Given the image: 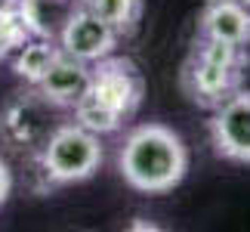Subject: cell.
<instances>
[{
    "instance_id": "30bf717a",
    "label": "cell",
    "mask_w": 250,
    "mask_h": 232,
    "mask_svg": "<svg viewBox=\"0 0 250 232\" xmlns=\"http://www.w3.org/2000/svg\"><path fill=\"white\" fill-rule=\"evenodd\" d=\"M31 37H50L59 41V31L68 19L74 0H16Z\"/></svg>"
},
{
    "instance_id": "8992f818",
    "label": "cell",
    "mask_w": 250,
    "mask_h": 232,
    "mask_svg": "<svg viewBox=\"0 0 250 232\" xmlns=\"http://www.w3.org/2000/svg\"><path fill=\"white\" fill-rule=\"evenodd\" d=\"M210 146L219 158L250 164V90H238L213 109L207 121Z\"/></svg>"
},
{
    "instance_id": "4fadbf2b",
    "label": "cell",
    "mask_w": 250,
    "mask_h": 232,
    "mask_svg": "<svg viewBox=\"0 0 250 232\" xmlns=\"http://www.w3.org/2000/svg\"><path fill=\"white\" fill-rule=\"evenodd\" d=\"M28 37H31V31H28L16 0H0V62L9 59Z\"/></svg>"
},
{
    "instance_id": "5b68a950",
    "label": "cell",
    "mask_w": 250,
    "mask_h": 232,
    "mask_svg": "<svg viewBox=\"0 0 250 232\" xmlns=\"http://www.w3.org/2000/svg\"><path fill=\"white\" fill-rule=\"evenodd\" d=\"M53 112L56 105H50L37 93V87H28V90L16 93L13 99L3 105V115H0V133L9 146L16 149H28L37 152L41 142L50 137L53 124Z\"/></svg>"
},
{
    "instance_id": "277c9868",
    "label": "cell",
    "mask_w": 250,
    "mask_h": 232,
    "mask_svg": "<svg viewBox=\"0 0 250 232\" xmlns=\"http://www.w3.org/2000/svg\"><path fill=\"white\" fill-rule=\"evenodd\" d=\"M102 161H105L102 137L81 127L78 121L56 124L50 137L41 142V149L34 152L37 173H41L46 189L90 180L102 167Z\"/></svg>"
},
{
    "instance_id": "9a60e30c",
    "label": "cell",
    "mask_w": 250,
    "mask_h": 232,
    "mask_svg": "<svg viewBox=\"0 0 250 232\" xmlns=\"http://www.w3.org/2000/svg\"><path fill=\"white\" fill-rule=\"evenodd\" d=\"M241 3H244V6H250V0H241Z\"/></svg>"
},
{
    "instance_id": "6da1fadb",
    "label": "cell",
    "mask_w": 250,
    "mask_h": 232,
    "mask_svg": "<svg viewBox=\"0 0 250 232\" xmlns=\"http://www.w3.org/2000/svg\"><path fill=\"white\" fill-rule=\"evenodd\" d=\"M118 170L124 183L142 195H167L188 173V146L167 124H139L121 142Z\"/></svg>"
},
{
    "instance_id": "5bb4252c",
    "label": "cell",
    "mask_w": 250,
    "mask_h": 232,
    "mask_svg": "<svg viewBox=\"0 0 250 232\" xmlns=\"http://www.w3.org/2000/svg\"><path fill=\"white\" fill-rule=\"evenodd\" d=\"M9 192H13V173H9V167H6V161L0 158V208L6 205Z\"/></svg>"
},
{
    "instance_id": "ba28073f",
    "label": "cell",
    "mask_w": 250,
    "mask_h": 232,
    "mask_svg": "<svg viewBox=\"0 0 250 232\" xmlns=\"http://www.w3.org/2000/svg\"><path fill=\"white\" fill-rule=\"evenodd\" d=\"M90 69H93L90 62H83V59H78V56L59 50L56 59L50 62V69H46V74L34 87L50 105L71 112V105L81 99L86 84H90Z\"/></svg>"
},
{
    "instance_id": "8fae6325",
    "label": "cell",
    "mask_w": 250,
    "mask_h": 232,
    "mask_svg": "<svg viewBox=\"0 0 250 232\" xmlns=\"http://www.w3.org/2000/svg\"><path fill=\"white\" fill-rule=\"evenodd\" d=\"M56 53H59V44L50 41V37H28V41L9 56V59H13L16 77L25 81V87H34L46 74L50 62L56 59Z\"/></svg>"
},
{
    "instance_id": "7a4b0ae2",
    "label": "cell",
    "mask_w": 250,
    "mask_h": 232,
    "mask_svg": "<svg viewBox=\"0 0 250 232\" xmlns=\"http://www.w3.org/2000/svg\"><path fill=\"white\" fill-rule=\"evenodd\" d=\"M142 93H146V81L139 69L130 59L111 53L93 62L90 84L81 99L71 105V115L81 127L108 137L136 115V109L142 105Z\"/></svg>"
},
{
    "instance_id": "3957f363",
    "label": "cell",
    "mask_w": 250,
    "mask_h": 232,
    "mask_svg": "<svg viewBox=\"0 0 250 232\" xmlns=\"http://www.w3.org/2000/svg\"><path fill=\"white\" fill-rule=\"evenodd\" d=\"M244 69H247V46L219 44L195 34V44L182 62L179 81L195 105L216 109L223 99H229L244 87Z\"/></svg>"
},
{
    "instance_id": "7c38bea8",
    "label": "cell",
    "mask_w": 250,
    "mask_h": 232,
    "mask_svg": "<svg viewBox=\"0 0 250 232\" xmlns=\"http://www.w3.org/2000/svg\"><path fill=\"white\" fill-rule=\"evenodd\" d=\"M78 6L90 9L96 19H102L105 25H111L121 37H130L142 22V0H74Z\"/></svg>"
},
{
    "instance_id": "52a82bcc",
    "label": "cell",
    "mask_w": 250,
    "mask_h": 232,
    "mask_svg": "<svg viewBox=\"0 0 250 232\" xmlns=\"http://www.w3.org/2000/svg\"><path fill=\"white\" fill-rule=\"evenodd\" d=\"M118 41H121V34L114 31L111 25H105L90 9L74 3L56 44H59V50H65V53H71V56H78V59L93 65V62L105 59V56H111Z\"/></svg>"
},
{
    "instance_id": "9c48e42d",
    "label": "cell",
    "mask_w": 250,
    "mask_h": 232,
    "mask_svg": "<svg viewBox=\"0 0 250 232\" xmlns=\"http://www.w3.org/2000/svg\"><path fill=\"white\" fill-rule=\"evenodd\" d=\"M198 34L219 44H250V6L241 0H207L198 16Z\"/></svg>"
}]
</instances>
